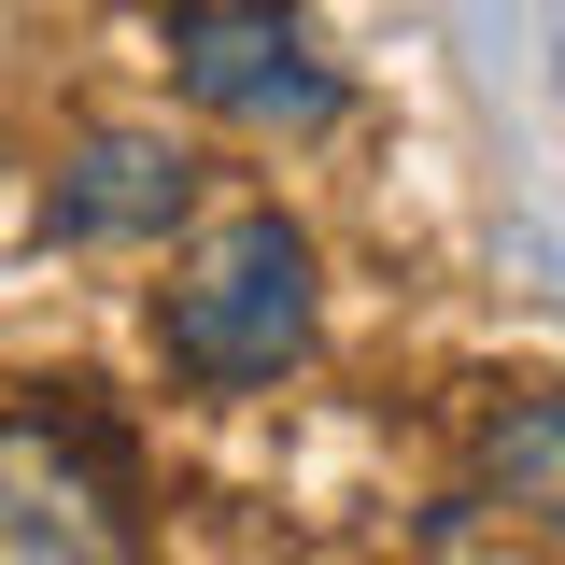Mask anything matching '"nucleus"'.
<instances>
[{
    "mask_svg": "<svg viewBox=\"0 0 565 565\" xmlns=\"http://www.w3.org/2000/svg\"><path fill=\"white\" fill-rule=\"evenodd\" d=\"M199 212V156L156 128H99L57 156V184H43V226L57 241H170Z\"/></svg>",
    "mask_w": 565,
    "mask_h": 565,
    "instance_id": "20e7f679",
    "label": "nucleus"
},
{
    "mask_svg": "<svg viewBox=\"0 0 565 565\" xmlns=\"http://www.w3.org/2000/svg\"><path fill=\"white\" fill-rule=\"evenodd\" d=\"M170 71L199 114H241V128H326L340 114V71L311 57L297 0H199L170 14Z\"/></svg>",
    "mask_w": 565,
    "mask_h": 565,
    "instance_id": "f03ea898",
    "label": "nucleus"
},
{
    "mask_svg": "<svg viewBox=\"0 0 565 565\" xmlns=\"http://www.w3.org/2000/svg\"><path fill=\"white\" fill-rule=\"evenodd\" d=\"M0 565H128V481L85 424H0Z\"/></svg>",
    "mask_w": 565,
    "mask_h": 565,
    "instance_id": "7ed1b4c3",
    "label": "nucleus"
},
{
    "mask_svg": "<svg viewBox=\"0 0 565 565\" xmlns=\"http://www.w3.org/2000/svg\"><path fill=\"white\" fill-rule=\"evenodd\" d=\"M481 494L523 523H565V396H523L481 424Z\"/></svg>",
    "mask_w": 565,
    "mask_h": 565,
    "instance_id": "39448f33",
    "label": "nucleus"
},
{
    "mask_svg": "<svg viewBox=\"0 0 565 565\" xmlns=\"http://www.w3.org/2000/svg\"><path fill=\"white\" fill-rule=\"evenodd\" d=\"M156 340L184 382H282L311 353V241L282 212H226L156 297Z\"/></svg>",
    "mask_w": 565,
    "mask_h": 565,
    "instance_id": "f257e3e1",
    "label": "nucleus"
}]
</instances>
